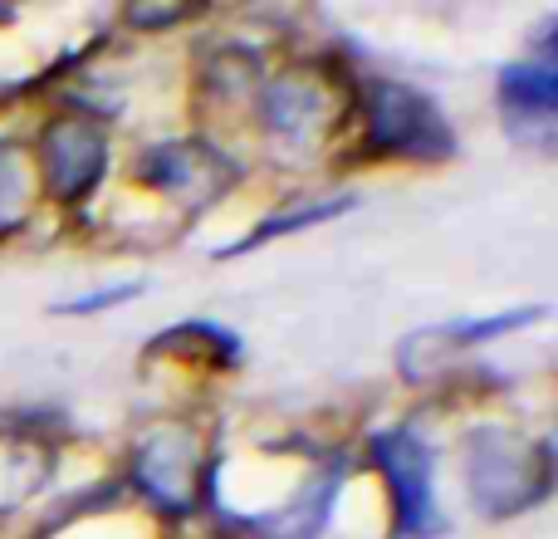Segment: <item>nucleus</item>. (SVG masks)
I'll list each match as a JSON object with an SVG mask.
<instances>
[{
	"mask_svg": "<svg viewBox=\"0 0 558 539\" xmlns=\"http://www.w3.org/2000/svg\"><path fill=\"white\" fill-rule=\"evenodd\" d=\"M465 476H471L475 505L495 520H505V515L549 495V446H530L505 427H485L465 442Z\"/></svg>",
	"mask_w": 558,
	"mask_h": 539,
	"instance_id": "nucleus-1",
	"label": "nucleus"
},
{
	"mask_svg": "<svg viewBox=\"0 0 558 539\" xmlns=\"http://www.w3.org/2000/svg\"><path fill=\"white\" fill-rule=\"evenodd\" d=\"M367 104V153L416 157V163H441L456 153V137L446 113L426 94L392 79H373L363 88Z\"/></svg>",
	"mask_w": 558,
	"mask_h": 539,
	"instance_id": "nucleus-2",
	"label": "nucleus"
},
{
	"mask_svg": "<svg viewBox=\"0 0 558 539\" xmlns=\"http://www.w3.org/2000/svg\"><path fill=\"white\" fill-rule=\"evenodd\" d=\"M25 202H29V187H25V172H20V157L15 147L0 143V236L25 216Z\"/></svg>",
	"mask_w": 558,
	"mask_h": 539,
	"instance_id": "nucleus-9",
	"label": "nucleus"
},
{
	"mask_svg": "<svg viewBox=\"0 0 558 539\" xmlns=\"http://www.w3.org/2000/svg\"><path fill=\"white\" fill-rule=\"evenodd\" d=\"M318 113V88L299 84V79H284V84L270 88V98H265V118H270L275 128H304L308 118Z\"/></svg>",
	"mask_w": 558,
	"mask_h": 539,
	"instance_id": "nucleus-8",
	"label": "nucleus"
},
{
	"mask_svg": "<svg viewBox=\"0 0 558 539\" xmlns=\"http://www.w3.org/2000/svg\"><path fill=\"white\" fill-rule=\"evenodd\" d=\"M373 456L383 466L387 491H392V505H397V535H407V539L446 535V520L432 495V452L412 432L397 427V432L373 436Z\"/></svg>",
	"mask_w": 558,
	"mask_h": 539,
	"instance_id": "nucleus-3",
	"label": "nucleus"
},
{
	"mask_svg": "<svg viewBox=\"0 0 558 539\" xmlns=\"http://www.w3.org/2000/svg\"><path fill=\"white\" fill-rule=\"evenodd\" d=\"M192 452V442H186V436H157L153 446H143V456H137V486H143L147 495H153V501H162L167 511L172 515H182L186 511V495H182V462H177V456H186Z\"/></svg>",
	"mask_w": 558,
	"mask_h": 539,
	"instance_id": "nucleus-5",
	"label": "nucleus"
},
{
	"mask_svg": "<svg viewBox=\"0 0 558 539\" xmlns=\"http://www.w3.org/2000/svg\"><path fill=\"white\" fill-rule=\"evenodd\" d=\"M133 295H143V285H113V289H98V295L69 299V304H59V314H98V309L128 304V299H133Z\"/></svg>",
	"mask_w": 558,
	"mask_h": 539,
	"instance_id": "nucleus-10",
	"label": "nucleus"
},
{
	"mask_svg": "<svg viewBox=\"0 0 558 539\" xmlns=\"http://www.w3.org/2000/svg\"><path fill=\"white\" fill-rule=\"evenodd\" d=\"M343 212H353V196H333V202H308V206H299V212H279V216H270V221L255 226V236L235 241L226 255H245V251H255V245L275 241V236H284V231H299V226H318V221H333V216H343Z\"/></svg>",
	"mask_w": 558,
	"mask_h": 539,
	"instance_id": "nucleus-7",
	"label": "nucleus"
},
{
	"mask_svg": "<svg viewBox=\"0 0 558 539\" xmlns=\"http://www.w3.org/2000/svg\"><path fill=\"white\" fill-rule=\"evenodd\" d=\"M500 104L505 113L524 118V123H554L558 108V79L549 64H510L500 74Z\"/></svg>",
	"mask_w": 558,
	"mask_h": 539,
	"instance_id": "nucleus-6",
	"label": "nucleus"
},
{
	"mask_svg": "<svg viewBox=\"0 0 558 539\" xmlns=\"http://www.w3.org/2000/svg\"><path fill=\"white\" fill-rule=\"evenodd\" d=\"M104 167H108V143L98 123L59 118V123L45 128V177L59 202H78L104 177Z\"/></svg>",
	"mask_w": 558,
	"mask_h": 539,
	"instance_id": "nucleus-4",
	"label": "nucleus"
}]
</instances>
